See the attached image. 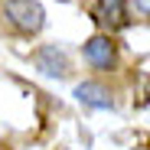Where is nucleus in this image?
<instances>
[{
  "label": "nucleus",
  "mask_w": 150,
  "mask_h": 150,
  "mask_svg": "<svg viewBox=\"0 0 150 150\" xmlns=\"http://www.w3.org/2000/svg\"><path fill=\"white\" fill-rule=\"evenodd\" d=\"M7 16L13 26L26 30V33H36L42 26V7L36 4V0H7Z\"/></svg>",
  "instance_id": "1"
},
{
  "label": "nucleus",
  "mask_w": 150,
  "mask_h": 150,
  "mask_svg": "<svg viewBox=\"0 0 150 150\" xmlns=\"http://www.w3.org/2000/svg\"><path fill=\"white\" fill-rule=\"evenodd\" d=\"M85 59H88L95 69H111V65H114V46H111V39H105V36L88 39V42H85Z\"/></svg>",
  "instance_id": "2"
},
{
  "label": "nucleus",
  "mask_w": 150,
  "mask_h": 150,
  "mask_svg": "<svg viewBox=\"0 0 150 150\" xmlns=\"http://www.w3.org/2000/svg\"><path fill=\"white\" fill-rule=\"evenodd\" d=\"M75 98H79L82 105H88V108H111L108 88L98 85V82H82L79 88H75Z\"/></svg>",
  "instance_id": "3"
},
{
  "label": "nucleus",
  "mask_w": 150,
  "mask_h": 150,
  "mask_svg": "<svg viewBox=\"0 0 150 150\" xmlns=\"http://www.w3.org/2000/svg\"><path fill=\"white\" fill-rule=\"evenodd\" d=\"M36 62H39V69H42V72H49V75H65V72H69V62H65V56L59 52V49H52V46L39 49Z\"/></svg>",
  "instance_id": "4"
},
{
  "label": "nucleus",
  "mask_w": 150,
  "mask_h": 150,
  "mask_svg": "<svg viewBox=\"0 0 150 150\" xmlns=\"http://www.w3.org/2000/svg\"><path fill=\"white\" fill-rule=\"evenodd\" d=\"M98 20L108 23V26H124L127 16H124V0H98Z\"/></svg>",
  "instance_id": "5"
},
{
  "label": "nucleus",
  "mask_w": 150,
  "mask_h": 150,
  "mask_svg": "<svg viewBox=\"0 0 150 150\" xmlns=\"http://www.w3.org/2000/svg\"><path fill=\"white\" fill-rule=\"evenodd\" d=\"M134 7H137L140 13H150V0H134Z\"/></svg>",
  "instance_id": "6"
}]
</instances>
